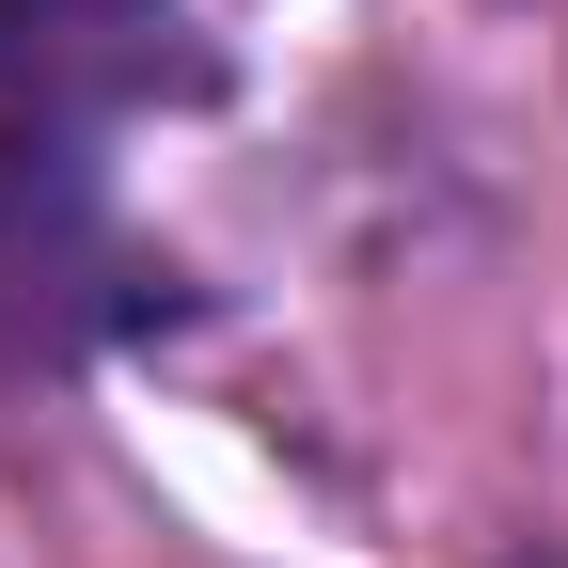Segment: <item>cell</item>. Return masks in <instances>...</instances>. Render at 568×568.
Listing matches in <instances>:
<instances>
[{"instance_id": "1", "label": "cell", "mask_w": 568, "mask_h": 568, "mask_svg": "<svg viewBox=\"0 0 568 568\" xmlns=\"http://www.w3.org/2000/svg\"><path fill=\"white\" fill-rule=\"evenodd\" d=\"M95 17H111V0H0V80H48Z\"/></svg>"}, {"instance_id": "2", "label": "cell", "mask_w": 568, "mask_h": 568, "mask_svg": "<svg viewBox=\"0 0 568 568\" xmlns=\"http://www.w3.org/2000/svg\"><path fill=\"white\" fill-rule=\"evenodd\" d=\"M521 568H568V552H521Z\"/></svg>"}]
</instances>
